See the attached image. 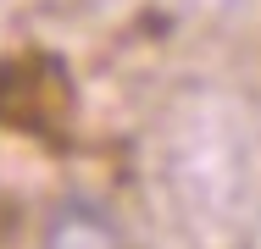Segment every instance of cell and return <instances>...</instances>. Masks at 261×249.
Segmentation results:
<instances>
[{"label": "cell", "instance_id": "cell-1", "mask_svg": "<svg viewBox=\"0 0 261 249\" xmlns=\"http://www.w3.org/2000/svg\"><path fill=\"white\" fill-rule=\"evenodd\" d=\"M39 238L50 249H111V244H128L117 210L100 205V199H89V194H61L50 210H45V222H39Z\"/></svg>", "mask_w": 261, "mask_h": 249}]
</instances>
